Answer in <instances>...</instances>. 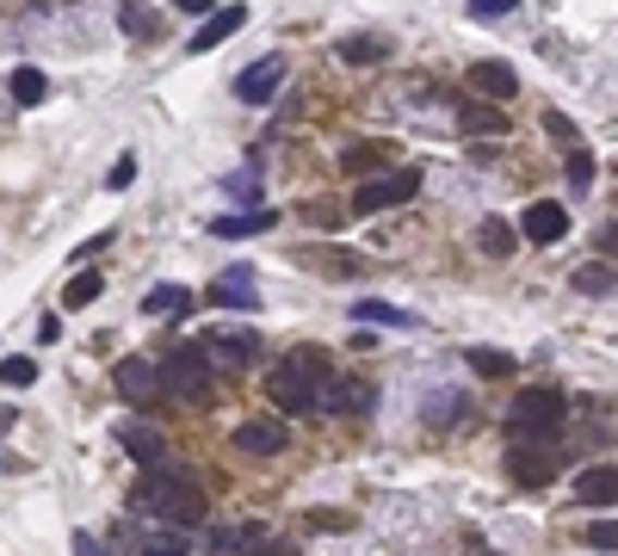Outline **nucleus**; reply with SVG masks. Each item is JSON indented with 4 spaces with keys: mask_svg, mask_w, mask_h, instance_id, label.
<instances>
[{
    "mask_svg": "<svg viewBox=\"0 0 618 556\" xmlns=\"http://www.w3.org/2000/svg\"><path fill=\"white\" fill-rule=\"evenodd\" d=\"M136 501L149 507V519L180 526V532H193L198 519H205V489H198L193 470H168V464H154L149 477H143V489H136Z\"/></svg>",
    "mask_w": 618,
    "mask_h": 556,
    "instance_id": "f257e3e1",
    "label": "nucleus"
},
{
    "mask_svg": "<svg viewBox=\"0 0 618 556\" xmlns=\"http://www.w3.org/2000/svg\"><path fill=\"white\" fill-rule=\"evenodd\" d=\"M334 378V365L322 346H297V353H285L279 359V371H272V403L285 408V415H316V403H322V384Z\"/></svg>",
    "mask_w": 618,
    "mask_h": 556,
    "instance_id": "f03ea898",
    "label": "nucleus"
},
{
    "mask_svg": "<svg viewBox=\"0 0 618 556\" xmlns=\"http://www.w3.org/2000/svg\"><path fill=\"white\" fill-rule=\"evenodd\" d=\"M569 421V396L557 384H526L514 403H507V440L514 445H551Z\"/></svg>",
    "mask_w": 618,
    "mask_h": 556,
    "instance_id": "7ed1b4c3",
    "label": "nucleus"
},
{
    "mask_svg": "<svg viewBox=\"0 0 618 556\" xmlns=\"http://www.w3.org/2000/svg\"><path fill=\"white\" fill-rule=\"evenodd\" d=\"M154 378H161V396H180V403H211V359L198 353V341L174 346L168 359L154 365Z\"/></svg>",
    "mask_w": 618,
    "mask_h": 556,
    "instance_id": "20e7f679",
    "label": "nucleus"
},
{
    "mask_svg": "<svg viewBox=\"0 0 618 556\" xmlns=\"http://www.w3.org/2000/svg\"><path fill=\"white\" fill-rule=\"evenodd\" d=\"M415 193H421V173L415 168H384L378 180H359V186H353V211L378 217V211H390V205H408Z\"/></svg>",
    "mask_w": 618,
    "mask_h": 556,
    "instance_id": "39448f33",
    "label": "nucleus"
},
{
    "mask_svg": "<svg viewBox=\"0 0 618 556\" xmlns=\"http://www.w3.org/2000/svg\"><path fill=\"white\" fill-rule=\"evenodd\" d=\"M198 353L211 359V371H242V365L260 359V334L254 328H205Z\"/></svg>",
    "mask_w": 618,
    "mask_h": 556,
    "instance_id": "423d86ee",
    "label": "nucleus"
},
{
    "mask_svg": "<svg viewBox=\"0 0 618 556\" xmlns=\"http://www.w3.org/2000/svg\"><path fill=\"white\" fill-rule=\"evenodd\" d=\"M279 87H285V57H260L254 69L235 75V99H242V106H272Z\"/></svg>",
    "mask_w": 618,
    "mask_h": 556,
    "instance_id": "0eeeda50",
    "label": "nucleus"
},
{
    "mask_svg": "<svg viewBox=\"0 0 618 556\" xmlns=\"http://www.w3.org/2000/svg\"><path fill=\"white\" fill-rule=\"evenodd\" d=\"M514 235H526L532 248H557L563 235H569V211H563L557 198H539V205H526V217H520Z\"/></svg>",
    "mask_w": 618,
    "mask_h": 556,
    "instance_id": "6e6552de",
    "label": "nucleus"
},
{
    "mask_svg": "<svg viewBox=\"0 0 618 556\" xmlns=\"http://www.w3.org/2000/svg\"><path fill=\"white\" fill-rule=\"evenodd\" d=\"M112 390L124 396L131 408H149V403H161V378H154V365L149 359H118V371H112Z\"/></svg>",
    "mask_w": 618,
    "mask_h": 556,
    "instance_id": "1a4fd4ad",
    "label": "nucleus"
},
{
    "mask_svg": "<svg viewBox=\"0 0 618 556\" xmlns=\"http://www.w3.org/2000/svg\"><path fill=\"white\" fill-rule=\"evenodd\" d=\"M507 477L520 482V489H544V482L557 477V452L551 445H507Z\"/></svg>",
    "mask_w": 618,
    "mask_h": 556,
    "instance_id": "9d476101",
    "label": "nucleus"
},
{
    "mask_svg": "<svg viewBox=\"0 0 618 556\" xmlns=\"http://www.w3.org/2000/svg\"><path fill=\"white\" fill-rule=\"evenodd\" d=\"M230 440H235V452H248V458H279V452L291 445V427L260 415V421H242Z\"/></svg>",
    "mask_w": 618,
    "mask_h": 556,
    "instance_id": "9b49d317",
    "label": "nucleus"
},
{
    "mask_svg": "<svg viewBox=\"0 0 618 556\" xmlns=\"http://www.w3.org/2000/svg\"><path fill=\"white\" fill-rule=\"evenodd\" d=\"M211 304L223 309H260V285H254V267H230V272H217L211 279Z\"/></svg>",
    "mask_w": 618,
    "mask_h": 556,
    "instance_id": "f8f14e48",
    "label": "nucleus"
},
{
    "mask_svg": "<svg viewBox=\"0 0 618 556\" xmlns=\"http://www.w3.org/2000/svg\"><path fill=\"white\" fill-rule=\"evenodd\" d=\"M242 25H248V7H242V0H235V7H211V20L193 32V44H186V50H193V57H198V50H217V44H230Z\"/></svg>",
    "mask_w": 618,
    "mask_h": 556,
    "instance_id": "ddd939ff",
    "label": "nucleus"
},
{
    "mask_svg": "<svg viewBox=\"0 0 618 556\" xmlns=\"http://www.w3.org/2000/svg\"><path fill=\"white\" fill-rule=\"evenodd\" d=\"M112 440L124 445V452L143 464V470L168 464V445H161V433H154V427H143V421H118V427H112Z\"/></svg>",
    "mask_w": 618,
    "mask_h": 556,
    "instance_id": "4468645a",
    "label": "nucleus"
},
{
    "mask_svg": "<svg viewBox=\"0 0 618 556\" xmlns=\"http://www.w3.org/2000/svg\"><path fill=\"white\" fill-rule=\"evenodd\" d=\"M279 223V211H267V205H254V211H230V217H217L211 235H223V242H242V235H260Z\"/></svg>",
    "mask_w": 618,
    "mask_h": 556,
    "instance_id": "2eb2a0df",
    "label": "nucleus"
},
{
    "mask_svg": "<svg viewBox=\"0 0 618 556\" xmlns=\"http://www.w3.org/2000/svg\"><path fill=\"white\" fill-rule=\"evenodd\" d=\"M470 87L483 99H514L520 94V75H514L507 62H477V69H470Z\"/></svg>",
    "mask_w": 618,
    "mask_h": 556,
    "instance_id": "dca6fc26",
    "label": "nucleus"
},
{
    "mask_svg": "<svg viewBox=\"0 0 618 556\" xmlns=\"http://www.w3.org/2000/svg\"><path fill=\"white\" fill-rule=\"evenodd\" d=\"M193 309V291L186 285H154L149 297H143V316H161V322H180Z\"/></svg>",
    "mask_w": 618,
    "mask_h": 556,
    "instance_id": "f3484780",
    "label": "nucleus"
},
{
    "mask_svg": "<svg viewBox=\"0 0 618 556\" xmlns=\"http://www.w3.org/2000/svg\"><path fill=\"white\" fill-rule=\"evenodd\" d=\"M613 477H618L613 464H594V470H581V477H576V495L588 501V507H613V495H618Z\"/></svg>",
    "mask_w": 618,
    "mask_h": 556,
    "instance_id": "a211bd4d",
    "label": "nucleus"
},
{
    "mask_svg": "<svg viewBox=\"0 0 618 556\" xmlns=\"http://www.w3.org/2000/svg\"><path fill=\"white\" fill-rule=\"evenodd\" d=\"M353 316H359V322H384V328H421L415 309H396V304H384V297H359Z\"/></svg>",
    "mask_w": 618,
    "mask_h": 556,
    "instance_id": "6ab92c4d",
    "label": "nucleus"
},
{
    "mask_svg": "<svg viewBox=\"0 0 618 556\" xmlns=\"http://www.w3.org/2000/svg\"><path fill=\"white\" fill-rule=\"evenodd\" d=\"M7 87H13V99L32 112V106H44V94H50V75H44V69H32V62H20V69L7 75Z\"/></svg>",
    "mask_w": 618,
    "mask_h": 556,
    "instance_id": "aec40b11",
    "label": "nucleus"
},
{
    "mask_svg": "<svg viewBox=\"0 0 618 556\" xmlns=\"http://www.w3.org/2000/svg\"><path fill=\"white\" fill-rule=\"evenodd\" d=\"M477 248L507 260V254L520 248V235H514V223H502V217H483V223H477Z\"/></svg>",
    "mask_w": 618,
    "mask_h": 556,
    "instance_id": "412c9836",
    "label": "nucleus"
},
{
    "mask_svg": "<svg viewBox=\"0 0 618 556\" xmlns=\"http://www.w3.org/2000/svg\"><path fill=\"white\" fill-rule=\"evenodd\" d=\"M458 124L470 136H507V118L495 112V106H477V99H464L458 106Z\"/></svg>",
    "mask_w": 618,
    "mask_h": 556,
    "instance_id": "4be33fe9",
    "label": "nucleus"
},
{
    "mask_svg": "<svg viewBox=\"0 0 618 556\" xmlns=\"http://www.w3.org/2000/svg\"><path fill=\"white\" fill-rule=\"evenodd\" d=\"M470 371H483V378H514V371H520V359H514V353H502V346H470Z\"/></svg>",
    "mask_w": 618,
    "mask_h": 556,
    "instance_id": "5701e85b",
    "label": "nucleus"
},
{
    "mask_svg": "<svg viewBox=\"0 0 618 556\" xmlns=\"http://www.w3.org/2000/svg\"><path fill=\"white\" fill-rule=\"evenodd\" d=\"M341 168H347V173H384L390 168V149H384V143H353V149L341 155Z\"/></svg>",
    "mask_w": 618,
    "mask_h": 556,
    "instance_id": "b1692460",
    "label": "nucleus"
},
{
    "mask_svg": "<svg viewBox=\"0 0 618 556\" xmlns=\"http://www.w3.org/2000/svg\"><path fill=\"white\" fill-rule=\"evenodd\" d=\"M99 291H106V279H99V272H75V279L62 285V309H87V304H99Z\"/></svg>",
    "mask_w": 618,
    "mask_h": 556,
    "instance_id": "393cba45",
    "label": "nucleus"
},
{
    "mask_svg": "<svg viewBox=\"0 0 618 556\" xmlns=\"http://www.w3.org/2000/svg\"><path fill=\"white\" fill-rule=\"evenodd\" d=\"M143 556H193V532H180V526L149 532V538H143Z\"/></svg>",
    "mask_w": 618,
    "mask_h": 556,
    "instance_id": "a878e982",
    "label": "nucleus"
},
{
    "mask_svg": "<svg viewBox=\"0 0 618 556\" xmlns=\"http://www.w3.org/2000/svg\"><path fill=\"white\" fill-rule=\"evenodd\" d=\"M297 260H304V267H322V272H341V279L359 272V254H341V248H304Z\"/></svg>",
    "mask_w": 618,
    "mask_h": 556,
    "instance_id": "bb28decb",
    "label": "nucleus"
},
{
    "mask_svg": "<svg viewBox=\"0 0 618 556\" xmlns=\"http://www.w3.org/2000/svg\"><path fill=\"white\" fill-rule=\"evenodd\" d=\"M0 384H7V390H32V384H38V359L7 353V359H0Z\"/></svg>",
    "mask_w": 618,
    "mask_h": 556,
    "instance_id": "cd10ccee",
    "label": "nucleus"
},
{
    "mask_svg": "<svg viewBox=\"0 0 618 556\" xmlns=\"http://www.w3.org/2000/svg\"><path fill=\"white\" fill-rule=\"evenodd\" d=\"M576 291L581 297H613V267H606V260H600V267L588 260V267L576 272Z\"/></svg>",
    "mask_w": 618,
    "mask_h": 556,
    "instance_id": "c85d7f7f",
    "label": "nucleus"
},
{
    "mask_svg": "<svg viewBox=\"0 0 618 556\" xmlns=\"http://www.w3.org/2000/svg\"><path fill=\"white\" fill-rule=\"evenodd\" d=\"M390 38H341V62H384Z\"/></svg>",
    "mask_w": 618,
    "mask_h": 556,
    "instance_id": "c756f323",
    "label": "nucleus"
},
{
    "mask_svg": "<svg viewBox=\"0 0 618 556\" xmlns=\"http://www.w3.org/2000/svg\"><path fill=\"white\" fill-rule=\"evenodd\" d=\"M118 25H124L131 38H154V13L143 0H124V7H118Z\"/></svg>",
    "mask_w": 618,
    "mask_h": 556,
    "instance_id": "7c9ffc66",
    "label": "nucleus"
},
{
    "mask_svg": "<svg viewBox=\"0 0 618 556\" xmlns=\"http://www.w3.org/2000/svg\"><path fill=\"white\" fill-rule=\"evenodd\" d=\"M594 155L588 149H569V186H576V193H588V186H594Z\"/></svg>",
    "mask_w": 618,
    "mask_h": 556,
    "instance_id": "2f4dec72",
    "label": "nucleus"
},
{
    "mask_svg": "<svg viewBox=\"0 0 618 556\" xmlns=\"http://www.w3.org/2000/svg\"><path fill=\"white\" fill-rule=\"evenodd\" d=\"M223 186H230V198H235V205H248V211L260 205V180H254V173H230Z\"/></svg>",
    "mask_w": 618,
    "mask_h": 556,
    "instance_id": "473e14b6",
    "label": "nucleus"
},
{
    "mask_svg": "<svg viewBox=\"0 0 618 556\" xmlns=\"http://www.w3.org/2000/svg\"><path fill=\"white\" fill-rule=\"evenodd\" d=\"M106 186H112V193H131L136 186V155H118L112 173H106Z\"/></svg>",
    "mask_w": 618,
    "mask_h": 556,
    "instance_id": "72a5a7b5",
    "label": "nucleus"
},
{
    "mask_svg": "<svg viewBox=\"0 0 618 556\" xmlns=\"http://www.w3.org/2000/svg\"><path fill=\"white\" fill-rule=\"evenodd\" d=\"M464 7H470V20H507L520 0H464Z\"/></svg>",
    "mask_w": 618,
    "mask_h": 556,
    "instance_id": "f704fd0d",
    "label": "nucleus"
},
{
    "mask_svg": "<svg viewBox=\"0 0 618 556\" xmlns=\"http://www.w3.org/2000/svg\"><path fill=\"white\" fill-rule=\"evenodd\" d=\"M464 415V396H427V421H452Z\"/></svg>",
    "mask_w": 618,
    "mask_h": 556,
    "instance_id": "c9c22d12",
    "label": "nucleus"
},
{
    "mask_svg": "<svg viewBox=\"0 0 618 556\" xmlns=\"http://www.w3.org/2000/svg\"><path fill=\"white\" fill-rule=\"evenodd\" d=\"M544 131L557 136L563 149H576V124H569V118H563V112H544Z\"/></svg>",
    "mask_w": 618,
    "mask_h": 556,
    "instance_id": "e433bc0d",
    "label": "nucleus"
},
{
    "mask_svg": "<svg viewBox=\"0 0 618 556\" xmlns=\"http://www.w3.org/2000/svg\"><path fill=\"white\" fill-rule=\"evenodd\" d=\"M248 556H297V544H285V538H260V544H248Z\"/></svg>",
    "mask_w": 618,
    "mask_h": 556,
    "instance_id": "4c0bfd02",
    "label": "nucleus"
},
{
    "mask_svg": "<svg viewBox=\"0 0 618 556\" xmlns=\"http://www.w3.org/2000/svg\"><path fill=\"white\" fill-rule=\"evenodd\" d=\"M588 544H594V551H613V544H618L613 519H600V526H588Z\"/></svg>",
    "mask_w": 618,
    "mask_h": 556,
    "instance_id": "58836bf2",
    "label": "nucleus"
},
{
    "mask_svg": "<svg viewBox=\"0 0 618 556\" xmlns=\"http://www.w3.org/2000/svg\"><path fill=\"white\" fill-rule=\"evenodd\" d=\"M62 341V316H44L38 322V346H57Z\"/></svg>",
    "mask_w": 618,
    "mask_h": 556,
    "instance_id": "ea45409f",
    "label": "nucleus"
},
{
    "mask_svg": "<svg viewBox=\"0 0 618 556\" xmlns=\"http://www.w3.org/2000/svg\"><path fill=\"white\" fill-rule=\"evenodd\" d=\"M69 551H75V556H106V544H99L94 532H75V544H69Z\"/></svg>",
    "mask_w": 618,
    "mask_h": 556,
    "instance_id": "a19ab883",
    "label": "nucleus"
},
{
    "mask_svg": "<svg viewBox=\"0 0 618 556\" xmlns=\"http://www.w3.org/2000/svg\"><path fill=\"white\" fill-rule=\"evenodd\" d=\"M353 519L347 514H329V507H322V514H316V532H347Z\"/></svg>",
    "mask_w": 618,
    "mask_h": 556,
    "instance_id": "79ce46f5",
    "label": "nucleus"
},
{
    "mask_svg": "<svg viewBox=\"0 0 618 556\" xmlns=\"http://www.w3.org/2000/svg\"><path fill=\"white\" fill-rule=\"evenodd\" d=\"M106 242H112V230H99L94 242H81V248H75V260H87V254H99V248H106Z\"/></svg>",
    "mask_w": 618,
    "mask_h": 556,
    "instance_id": "37998d69",
    "label": "nucleus"
},
{
    "mask_svg": "<svg viewBox=\"0 0 618 556\" xmlns=\"http://www.w3.org/2000/svg\"><path fill=\"white\" fill-rule=\"evenodd\" d=\"M180 13H211V0H180Z\"/></svg>",
    "mask_w": 618,
    "mask_h": 556,
    "instance_id": "c03bdc74",
    "label": "nucleus"
}]
</instances>
